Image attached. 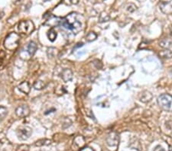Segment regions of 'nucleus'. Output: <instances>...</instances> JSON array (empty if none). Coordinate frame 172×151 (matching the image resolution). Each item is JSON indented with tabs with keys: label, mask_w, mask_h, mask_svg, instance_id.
<instances>
[{
	"label": "nucleus",
	"mask_w": 172,
	"mask_h": 151,
	"mask_svg": "<svg viewBox=\"0 0 172 151\" xmlns=\"http://www.w3.org/2000/svg\"><path fill=\"white\" fill-rule=\"evenodd\" d=\"M77 13H71L61 20V24L67 29L72 31L74 34H78L82 29V23L79 20Z\"/></svg>",
	"instance_id": "1"
},
{
	"label": "nucleus",
	"mask_w": 172,
	"mask_h": 151,
	"mask_svg": "<svg viewBox=\"0 0 172 151\" xmlns=\"http://www.w3.org/2000/svg\"><path fill=\"white\" fill-rule=\"evenodd\" d=\"M19 39L20 37L17 33H10L4 41V46L7 50H15L19 46Z\"/></svg>",
	"instance_id": "2"
},
{
	"label": "nucleus",
	"mask_w": 172,
	"mask_h": 151,
	"mask_svg": "<svg viewBox=\"0 0 172 151\" xmlns=\"http://www.w3.org/2000/svg\"><path fill=\"white\" fill-rule=\"evenodd\" d=\"M158 104L163 110L172 112V95L169 94H162L158 98Z\"/></svg>",
	"instance_id": "3"
},
{
	"label": "nucleus",
	"mask_w": 172,
	"mask_h": 151,
	"mask_svg": "<svg viewBox=\"0 0 172 151\" xmlns=\"http://www.w3.org/2000/svg\"><path fill=\"white\" fill-rule=\"evenodd\" d=\"M18 30L19 33L28 35L35 30L34 23L30 20L21 21L18 25Z\"/></svg>",
	"instance_id": "4"
},
{
	"label": "nucleus",
	"mask_w": 172,
	"mask_h": 151,
	"mask_svg": "<svg viewBox=\"0 0 172 151\" xmlns=\"http://www.w3.org/2000/svg\"><path fill=\"white\" fill-rule=\"evenodd\" d=\"M17 136L21 140H26L32 134V130L28 126H22L17 129Z\"/></svg>",
	"instance_id": "5"
},
{
	"label": "nucleus",
	"mask_w": 172,
	"mask_h": 151,
	"mask_svg": "<svg viewBox=\"0 0 172 151\" xmlns=\"http://www.w3.org/2000/svg\"><path fill=\"white\" fill-rule=\"evenodd\" d=\"M119 137L118 134L115 132L110 133L107 138V145L111 147H117L119 144Z\"/></svg>",
	"instance_id": "6"
},
{
	"label": "nucleus",
	"mask_w": 172,
	"mask_h": 151,
	"mask_svg": "<svg viewBox=\"0 0 172 151\" xmlns=\"http://www.w3.org/2000/svg\"><path fill=\"white\" fill-rule=\"evenodd\" d=\"M160 9L165 15L172 14V0H168L165 2H161L159 5Z\"/></svg>",
	"instance_id": "7"
},
{
	"label": "nucleus",
	"mask_w": 172,
	"mask_h": 151,
	"mask_svg": "<svg viewBox=\"0 0 172 151\" xmlns=\"http://www.w3.org/2000/svg\"><path fill=\"white\" fill-rule=\"evenodd\" d=\"M15 113H16V115L19 117H27L30 114V109L27 105H21L16 108Z\"/></svg>",
	"instance_id": "8"
},
{
	"label": "nucleus",
	"mask_w": 172,
	"mask_h": 151,
	"mask_svg": "<svg viewBox=\"0 0 172 151\" xmlns=\"http://www.w3.org/2000/svg\"><path fill=\"white\" fill-rule=\"evenodd\" d=\"M85 139L83 136H77L73 142V147L75 149H82L84 147Z\"/></svg>",
	"instance_id": "9"
},
{
	"label": "nucleus",
	"mask_w": 172,
	"mask_h": 151,
	"mask_svg": "<svg viewBox=\"0 0 172 151\" xmlns=\"http://www.w3.org/2000/svg\"><path fill=\"white\" fill-rule=\"evenodd\" d=\"M61 78L64 80V82H68L73 79V73L70 69H65L62 71Z\"/></svg>",
	"instance_id": "10"
},
{
	"label": "nucleus",
	"mask_w": 172,
	"mask_h": 151,
	"mask_svg": "<svg viewBox=\"0 0 172 151\" xmlns=\"http://www.w3.org/2000/svg\"><path fill=\"white\" fill-rule=\"evenodd\" d=\"M18 89H19V91L24 94H28L30 92L31 90L30 85H29L28 82H27V81H24V82L19 84V86H18Z\"/></svg>",
	"instance_id": "11"
},
{
	"label": "nucleus",
	"mask_w": 172,
	"mask_h": 151,
	"mask_svg": "<svg viewBox=\"0 0 172 151\" xmlns=\"http://www.w3.org/2000/svg\"><path fill=\"white\" fill-rule=\"evenodd\" d=\"M37 50V45L35 42L34 41H31L29 42L28 45V47H27V50H28V54H30L31 56H33L35 52Z\"/></svg>",
	"instance_id": "12"
},
{
	"label": "nucleus",
	"mask_w": 172,
	"mask_h": 151,
	"mask_svg": "<svg viewBox=\"0 0 172 151\" xmlns=\"http://www.w3.org/2000/svg\"><path fill=\"white\" fill-rule=\"evenodd\" d=\"M152 95L151 94V92L148 91H145L142 93V95H140V101L142 102H148L152 100Z\"/></svg>",
	"instance_id": "13"
},
{
	"label": "nucleus",
	"mask_w": 172,
	"mask_h": 151,
	"mask_svg": "<svg viewBox=\"0 0 172 151\" xmlns=\"http://www.w3.org/2000/svg\"><path fill=\"white\" fill-rule=\"evenodd\" d=\"M159 46L164 49H169L172 47V41L171 39H168V38L161 40L159 42Z\"/></svg>",
	"instance_id": "14"
},
{
	"label": "nucleus",
	"mask_w": 172,
	"mask_h": 151,
	"mask_svg": "<svg viewBox=\"0 0 172 151\" xmlns=\"http://www.w3.org/2000/svg\"><path fill=\"white\" fill-rule=\"evenodd\" d=\"M52 141L50 139H47V138H44V139H40V140H37L35 143V147H43V146H48L51 144Z\"/></svg>",
	"instance_id": "15"
},
{
	"label": "nucleus",
	"mask_w": 172,
	"mask_h": 151,
	"mask_svg": "<svg viewBox=\"0 0 172 151\" xmlns=\"http://www.w3.org/2000/svg\"><path fill=\"white\" fill-rule=\"evenodd\" d=\"M159 56L161 58L169 59V58L172 57V51H171L169 49H165L164 50H161L159 52Z\"/></svg>",
	"instance_id": "16"
},
{
	"label": "nucleus",
	"mask_w": 172,
	"mask_h": 151,
	"mask_svg": "<svg viewBox=\"0 0 172 151\" xmlns=\"http://www.w3.org/2000/svg\"><path fill=\"white\" fill-rule=\"evenodd\" d=\"M47 37L51 41H55V39L57 38V32L55 31L54 28H51L49 30L48 33H47Z\"/></svg>",
	"instance_id": "17"
},
{
	"label": "nucleus",
	"mask_w": 172,
	"mask_h": 151,
	"mask_svg": "<svg viewBox=\"0 0 172 151\" xmlns=\"http://www.w3.org/2000/svg\"><path fill=\"white\" fill-rule=\"evenodd\" d=\"M45 86H46V84L41 80L36 81L34 84V88L37 90H41L42 89L45 88Z\"/></svg>",
	"instance_id": "18"
},
{
	"label": "nucleus",
	"mask_w": 172,
	"mask_h": 151,
	"mask_svg": "<svg viewBox=\"0 0 172 151\" xmlns=\"http://www.w3.org/2000/svg\"><path fill=\"white\" fill-rule=\"evenodd\" d=\"M96 38H97V34L94 32H90L86 36V41L87 42H92V41H95Z\"/></svg>",
	"instance_id": "19"
},
{
	"label": "nucleus",
	"mask_w": 172,
	"mask_h": 151,
	"mask_svg": "<svg viewBox=\"0 0 172 151\" xmlns=\"http://www.w3.org/2000/svg\"><path fill=\"white\" fill-rule=\"evenodd\" d=\"M29 150L30 147L28 144H21L16 148V151H29Z\"/></svg>",
	"instance_id": "20"
},
{
	"label": "nucleus",
	"mask_w": 172,
	"mask_h": 151,
	"mask_svg": "<svg viewBox=\"0 0 172 151\" xmlns=\"http://www.w3.org/2000/svg\"><path fill=\"white\" fill-rule=\"evenodd\" d=\"M109 20V16L107 13H105V12H103L100 15V16H99V22H104V21H107Z\"/></svg>",
	"instance_id": "21"
},
{
	"label": "nucleus",
	"mask_w": 172,
	"mask_h": 151,
	"mask_svg": "<svg viewBox=\"0 0 172 151\" xmlns=\"http://www.w3.org/2000/svg\"><path fill=\"white\" fill-rule=\"evenodd\" d=\"M136 6L134 5V4H129V6H128V7H127V11H129V12H133V11H135V10H136Z\"/></svg>",
	"instance_id": "22"
},
{
	"label": "nucleus",
	"mask_w": 172,
	"mask_h": 151,
	"mask_svg": "<svg viewBox=\"0 0 172 151\" xmlns=\"http://www.w3.org/2000/svg\"><path fill=\"white\" fill-rule=\"evenodd\" d=\"M7 114V109L4 107H1L0 108V117H3Z\"/></svg>",
	"instance_id": "23"
},
{
	"label": "nucleus",
	"mask_w": 172,
	"mask_h": 151,
	"mask_svg": "<svg viewBox=\"0 0 172 151\" xmlns=\"http://www.w3.org/2000/svg\"><path fill=\"white\" fill-rule=\"evenodd\" d=\"M80 0H65L66 3L69 4V5H76L79 2Z\"/></svg>",
	"instance_id": "24"
},
{
	"label": "nucleus",
	"mask_w": 172,
	"mask_h": 151,
	"mask_svg": "<svg viewBox=\"0 0 172 151\" xmlns=\"http://www.w3.org/2000/svg\"><path fill=\"white\" fill-rule=\"evenodd\" d=\"M80 151H95L93 148L90 147H83L82 149H81Z\"/></svg>",
	"instance_id": "25"
},
{
	"label": "nucleus",
	"mask_w": 172,
	"mask_h": 151,
	"mask_svg": "<svg viewBox=\"0 0 172 151\" xmlns=\"http://www.w3.org/2000/svg\"><path fill=\"white\" fill-rule=\"evenodd\" d=\"M154 151H165V150L161 146H157V147L155 148Z\"/></svg>",
	"instance_id": "26"
},
{
	"label": "nucleus",
	"mask_w": 172,
	"mask_h": 151,
	"mask_svg": "<svg viewBox=\"0 0 172 151\" xmlns=\"http://www.w3.org/2000/svg\"><path fill=\"white\" fill-rule=\"evenodd\" d=\"M83 46V44L81 43V44H77V46L76 47H82Z\"/></svg>",
	"instance_id": "27"
},
{
	"label": "nucleus",
	"mask_w": 172,
	"mask_h": 151,
	"mask_svg": "<svg viewBox=\"0 0 172 151\" xmlns=\"http://www.w3.org/2000/svg\"><path fill=\"white\" fill-rule=\"evenodd\" d=\"M170 32H171V35L172 36V26L171 27V31Z\"/></svg>",
	"instance_id": "28"
},
{
	"label": "nucleus",
	"mask_w": 172,
	"mask_h": 151,
	"mask_svg": "<svg viewBox=\"0 0 172 151\" xmlns=\"http://www.w3.org/2000/svg\"><path fill=\"white\" fill-rule=\"evenodd\" d=\"M170 75H171V78H172V69L171 70V72H170Z\"/></svg>",
	"instance_id": "29"
},
{
	"label": "nucleus",
	"mask_w": 172,
	"mask_h": 151,
	"mask_svg": "<svg viewBox=\"0 0 172 151\" xmlns=\"http://www.w3.org/2000/svg\"><path fill=\"white\" fill-rule=\"evenodd\" d=\"M169 151H172V149H170V150H169Z\"/></svg>",
	"instance_id": "30"
}]
</instances>
